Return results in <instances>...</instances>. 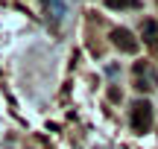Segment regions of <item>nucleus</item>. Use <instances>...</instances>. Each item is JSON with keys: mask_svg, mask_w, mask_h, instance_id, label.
Returning a JSON list of instances; mask_svg holds the SVG:
<instances>
[{"mask_svg": "<svg viewBox=\"0 0 158 149\" xmlns=\"http://www.w3.org/2000/svg\"><path fill=\"white\" fill-rule=\"evenodd\" d=\"M132 76H135V88L138 91H155L158 88V70L149 62H138L132 67Z\"/></svg>", "mask_w": 158, "mask_h": 149, "instance_id": "nucleus-1", "label": "nucleus"}, {"mask_svg": "<svg viewBox=\"0 0 158 149\" xmlns=\"http://www.w3.org/2000/svg\"><path fill=\"white\" fill-rule=\"evenodd\" d=\"M132 129L135 132H149L152 129V105L147 99H138L132 105Z\"/></svg>", "mask_w": 158, "mask_h": 149, "instance_id": "nucleus-2", "label": "nucleus"}, {"mask_svg": "<svg viewBox=\"0 0 158 149\" xmlns=\"http://www.w3.org/2000/svg\"><path fill=\"white\" fill-rule=\"evenodd\" d=\"M111 44L117 47L120 53H129V56L141 50V41H138V38H135V35H132L126 26H120V29H111Z\"/></svg>", "mask_w": 158, "mask_h": 149, "instance_id": "nucleus-3", "label": "nucleus"}, {"mask_svg": "<svg viewBox=\"0 0 158 149\" xmlns=\"http://www.w3.org/2000/svg\"><path fill=\"white\" fill-rule=\"evenodd\" d=\"M68 18V3L64 0H47V21L50 26H62Z\"/></svg>", "mask_w": 158, "mask_h": 149, "instance_id": "nucleus-4", "label": "nucleus"}, {"mask_svg": "<svg viewBox=\"0 0 158 149\" xmlns=\"http://www.w3.org/2000/svg\"><path fill=\"white\" fill-rule=\"evenodd\" d=\"M143 41L149 47H158V23L155 21H143Z\"/></svg>", "mask_w": 158, "mask_h": 149, "instance_id": "nucleus-5", "label": "nucleus"}, {"mask_svg": "<svg viewBox=\"0 0 158 149\" xmlns=\"http://www.w3.org/2000/svg\"><path fill=\"white\" fill-rule=\"evenodd\" d=\"M108 9H141V0H106Z\"/></svg>", "mask_w": 158, "mask_h": 149, "instance_id": "nucleus-6", "label": "nucleus"}]
</instances>
